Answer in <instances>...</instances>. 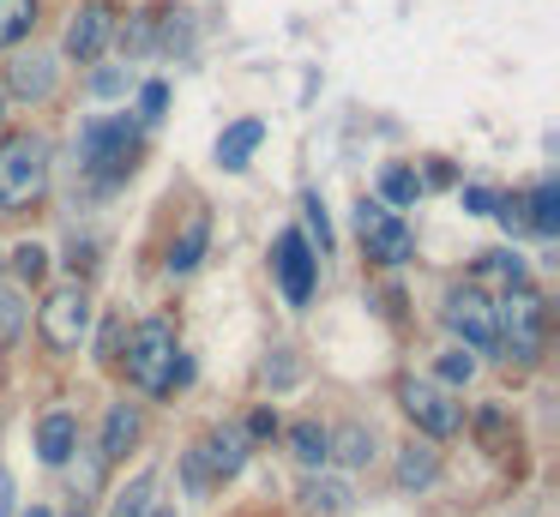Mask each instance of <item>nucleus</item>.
<instances>
[{"instance_id": "c85d7f7f", "label": "nucleus", "mask_w": 560, "mask_h": 517, "mask_svg": "<svg viewBox=\"0 0 560 517\" xmlns=\"http://www.w3.org/2000/svg\"><path fill=\"white\" fill-rule=\"evenodd\" d=\"M13 271L25 277V283H37V277L49 271V252H43L37 240H25V247H13Z\"/></svg>"}, {"instance_id": "6ab92c4d", "label": "nucleus", "mask_w": 560, "mask_h": 517, "mask_svg": "<svg viewBox=\"0 0 560 517\" xmlns=\"http://www.w3.org/2000/svg\"><path fill=\"white\" fill-rule=\"evenodd\" d=\"M206 240H211V223H206V216H187L182 235H175V247H170V277L194 271V265L206 259Z\"/></svg>"}, {"instance_id": "423d86ee", "label": "nucleus", "mask_w": 560, "mask_h": 517, "mask_svg": "<svg viewBox=\"0 0 560 517\" xmlns=\"http://www.w3.org/2000/svg\"><path fill=\"white\" fill-rule=\"evenodd\" d=\"M398 403H404V415H410L428 439H452V433L464 427L458 397H452V385H440V379H404L398 385Z\"/></svg>"}, {"instance_id": "0eeeda50", "label": "nucleus", "mask_w": 560, "mask_h": 517, "mask_svg": "<svg viewBox=\"0 0 560 517\" xmlns=\"http://www.w3.org/2000/svg\"><path fill=\"white\" fill-rule=\"evenodd\" d=\"M446 331L458 337L464 349H482V355H494V301H488L476 283L452 289V295H446Z\"/></svg>"}, {"instance_id": "4be33fe9", "label": "nucleus", "mask_w": 560, "mask_h": 517, "mask_svg": "<svg viewBox=\"0 0 560 517\" xmlns=\"http://www.w3.org/2000/svg\"><path fill=\"white\" fill-rule=\"evenodd\" d=\"M25 319H31V307H25V289L0 283V349H13L19 337H25Z\"/></svg>"}, {"instance_id": "393cba45", "label": "nucleus", "mask_w": 560, "mask_h": 517, "mask_svg": "<svg viewBox=\"0 0 560 517\" xmlns=\"http://www.w3.org/2000/svg\"><path fill=\"white\" fill-rule=\"evenodd\" d=\"M476 271H482V277H500L506 289H518V283H524V259H518L512 247H494V252H482V259H476Z\"/></svg>"}, {"instance_id": "39448f33", "label": "nucleus", "mask_w": 560, "mask_h": 517, "mask_svg": "<svg viewBox=\"0 0 560 517\" xmlns=\"http://www.w3.org/2000/svg\"><path fill=\"white\" fill-rule=\"evenodd\" d=\"M37 325H43V343H49L55 355H79V349H85V337H91V289L85 283L49 289Z\"/></svg>"}, {"instance_id": "a211bd4d", "label": "nucleus", "mask_w": 560, "mask_h": 517, "mask_svg": "<svg viewBox=\"0 0 560 517\" xmlns=\"http://www.w3.org/2000/svg\"><path fill=\"white\" fill-rule=\"evenodd\" d=\"M434 481H440V451H434V445H404V451H398V487L404 493H422V487H434Z\"/></svg>"}, {"instance_id": "4468645a", "label": "nucleus", "mask_w": 560, "mask_h": 517, "mask_svg": "<svg viewBox=\"0 0 560 517\" xmlns=\"http://www.w3.org/2000/svg\"><path fill=\"white\" fill-rule=\"evenodd\" d=\"M37 451H43V463H73V451H79V415L73 409H49V415L37 421Z\"/></svg>"}, {"instance_id": "1a4fd4ad", "label": "nucleus", "mask_w": 560, "mask_h": 517, "mask_svg": "<svg viewBox=\"0 0 560 517\" xmlns=\"http://www.w3.org/2000/svg\"><path fill=\"white\" fill-rule=\"evenodd\" d=\"M355 228H362V247H368V259H380V265H404L410 259V228L398 223V216L386 211V204H374V199H362L355 204Z\"/></svg>"}, {"instance_id": "cd10ccee", "label": "nucleus", "mask_w": 560, "mask_h": 517, "mask_svg": "<svg viewBox=\"0 0 560 517\" xmlns=\"http://www.w3.org/2000/svg\"><path fill=\"white\" fill-rule=\"evenodd\" d=\"M470 373H476L470 349H446V355H440V385H470Z\"/></svg>"}, {"instance_id": "58836bf2", "label": "nucleus", "mask_w": 560, "mask_h": 517, "mask_svg": "<svg viewBox=\"0 0 560 517\" xmlns=\"http://www.w3.org/2000/svg\"><path fill=\"white\" fill-rule=\"evenodd\" d=\"M0 120H7V91H0Z\"/></svg>"}, {"instance_id": "e433bc0d", "label": "nucleus", "mask_w": 560, "mask_h": 517, "mask_svg": "<svg viewBox=\"0 0 560 517\" xmlns=\"http://www.w3.org/2000/svg\"><path fill=\"white\" fill-rule=\"evenodd\" d=\"M0 517H13V475L0 469Z\"/></svg>"}, {"instance_id": "aec40b11", "label": "nucleus", "mask_w": 560, "mask_h": 517, "mask_svg": "<svg viewBox=\"0 0 560 517\" xmlns=\"http://www.w3.org/2000/svg\"><path fill=\"white\" fill-rule=\"evenodd\" d=\"M524 228H536V235H560V180H542V187L524 199Z\"/></svg>"}, {"instance_id": "c9c22d12", "label": "nucleus", "mask_w": 560, "mask_h": 517, "mask_svg": "<svg viewBox=\"0 0 560 517\" xmlns=\"http://www.w3.org/2000/svg\"><path fill=\"white\" fill-rule=\"evenodd\" d=\"M182 475H187V487H194V493H206V487H211V475H206V463H199V457H194V451H187V457H182Z\"/></svg>"}, {"instance_id": "4c0bfd02", "label": "nucleus", "mask_w": 560, "mask_h": 517, "mask_svg": "<svg viewBox=\"0 0 560 517\" xmlns=\"http://www.w3.org/2000/svg\"><path fill=\"white\" fill-rule=\"evenodd\" d=\"M25 517H55V512H49V505H31V512H25Z\"/></svg>"}, {"instance_id": "6e6552de", "label": "nucleus", "mask_w": 560, "mask_h": 517, "mask_svg": "<svg viewBox=\"0 0 560 517\" xmlns=\"http://www.w3.org/2000/svg\"><path fill=\"white\" fill-rule=\"evenodd\" d=\"M278 283H283V295H290V307H307V301H314V277H319V252L307 247V235L302 228H283L278 235Z\"/></svg>"}, {"instance_id": "9d476101", "label": "nucleus", "mask_w": 560, "mask_h": 517, "mask_svg": "<svg viewBox=\"0 0 560 517\" xmlns=\"http://www.w3.org/2000/svg\"><path fill=\"white\" fill-rule=\"evenodd\" d=\"M247 445H254V439H247L235 421H223V427H211L206 439L194 445V457L206 463L211 481H230V475H242V469H247Z\"/></svg>"}, {"instance_id": "f704fd0d", "label": "nucleus", "mask_w": 560, "mask_h": 517, "mask_svg": "<svg viewBox=\"0 0 560 517\" xmlns=\"http://www.w3.org/2000/svg\"><path fill=\"white\" fill-rule=\"evenodd\" d=\"M494 192H488V187H464V211H476V216H494Z\"/></svg>"}, {"instance_id": "2f4dec72", "label": "nucleus", "mask_w": 560, "mask_h": 517, "mask_svg": "<svg viewBox=\"0 0 560 517\" xmlns=\"http://www.w3.org/2000/svg\"><path fill=\"white\" fill-rule=\"evenodd\" d=\"M91 91H97V96H121V91H127V72H121V67L91 72Z\"/></svg>"}, {"instance_id": "a878e982", "label": "nucleus", "mask_w": 560, "mask_h": 517, "mask_svg": "<svg viewBox=\"0 0 560 517\" xmlns=\"http://www.w3.org/2000/svg\"><path fill=\"white\" fill-rule=\"evenodd\" d=\"M302 216H307V247H319V252H331V216H326V204H319V192H307L302 199Z\"/></svg>"}, {"instance_id": "473e14b6", "label": "nucleus", "mask_w": 560, "mask_h": 517, "mask_svg": "<svg viewBox=\"0 0 560 517\" xmlns=\"http://www.w3.org/2000/svg\"><path fill=\"white\" fill-rule=\"evenodd\" d=\"M476 433H482L488 445H500L506 439V415H500V409H482V415H476Z\"/></svg>"}, {"instance_id": "f3484780", "label": "nucleus", "mask_w": 560, "mask_h": 517, "mask_svg": "<svg viewBox=\"0 0 560 517\" xmlns=\"http://www.w3.org/2000/svg\"><path fill=\"white\" fill-rule=\"evenodd\" d=\"M290 457L314 475V469L331 463V427H319V421H295L290 427Z\"/></svg>"}, {"instance_id": "f03ea898", "label": "nucleus", "mask_w": 560, "mask_h": 517, "mask_svg": "<svg viewBox=\"0 0 560 517\" xmlns=\"http://www.w3.org/2000/svg\"><path fill=\"white\" fill-rule=\"evenodd\" d=\"M49 192V139L43 132H13L0 144V211H25Z\"/></svg>"}, {"instance_id": "20e7f679", "label": "nucleus", "mask_w": 560, "mask_h": 517, "mask_svg": "<svg viewBox=\"0 0 560 517\" xmlns=\"http://www.w3.org/2000/svg\"><path fill=\"white\" fill-rule=\"evenodd\" d=\"M133 156H139V120H127V115L91 120V127L79 132V163H85L103 187L133 175Z\"/></svg>"}, {"instance_id": "bb28decb", "label": "nucleus", "mask_w": 560, "mask_h": 517, "mask_svg": "<svg viewBox=\"0 0 560 517\" xmlns=\"http://www.w3.org/2000/svg\"><path fill=\"white\" fill-rule=\"evenodd\" d=\"M380 192H386L392 204H416V192H422V180H416L410 168H386V175H380Z\"/></svg>"}, {"instance_id": "72a5a7b5", "label": "nucleus", "mask_w": 560, "mask_h": 517, "mask_svg": "<svg viewBox=\"0 0 560 517\" xmlns=\"http://www.w3.org/2000/svg\"><path fill=\"white\" fill-rule=\"evenodd\" d=\"M247 439H271V433H278V409H254V421H247Z\"/></svg>"}, {"instance_id": "a19ab883", "label": "nucleus", "mask_w": 560, "mask_h": 517, "mask_svg": "<svg viewBox=\"0 0 560 517\" xmlns=\"http://www.w3.org/2000/svg\"><path fill=\"white\" fill-rule=\"evenodd\" d=\"M79 517H85V512H79Z\"/></svg>"}, {"instance_id": "7c9ffc66", "label": "nucleus", "mask_w": 560, "mask_h": 517, "mask_svg": "<svg viewBox=\"0 0 560 517\" xmlns=\"http://www.w3.org/2000/svg\"><path fill=\"white\" fill-rule=\"evenodd\" d=\"M163 108H170V84H158V79H151L145 91H139V120H158Z\"/></svg>"}, {"instance_id": "b1692460", "label": "nucleus", "mask_w": 560, "mask_h": 517, "mask_svg": "<svg viewBox=\"0 0 560 517\" xmlns=\"http://www.w3.org/2000/svg\"><path fill=\"white\" fill-rule=\"evenodd\" d=\"M37 24V0H0V48H19Z\"/></svg>"}, {"instance_id": "7ed1b4c3", "label": "nucleus", "mask_w": 560, "mask_h": 517, "mask_svg": "<svg viewBox=\"0 0 560 517\" xmlns=\"http://www.w3.org/2000/svg\"><path fill=\"white\" fill-rule=\"evenodd\" d=\"M175 361H182L175 325L170 319H139L133 337H127V379L145 397H170L175 391Z\"/></svg>"}, {"instance_id": "ddd939ff", "label": "nucleus", "mask_w": 560, "mask_h": 517, "mask_svg": "<svg viewBox=\"0 0 560 517\" xmlns=\"http://www.w3.org/2000/svg\"><path fill=\"white\" fill-rule=\"evenodd\" d=\"M103 43H109V12L97 7V0H91V7H79L73 12V24H67V55L79 60V67H85V60H97L103 55Z\"/></svg>"}, {"instance_id": "f8f14e48", "label": "nucleus", "mask_w": 560, "mask_h": 517, "mask_svg": "<svg viewBox=\"0 0 560 517\" xmlns=\"http://www.w3.org/2000/svg\"><path fill=\"white\" fill-rule=\"evenodd\" d=\"M355 505V487L343 475H326V469H314V475L302 481V512L307 517H350Z\"/></svg>"}, {"instance_id": "ea45409f", "label": "nucleus", "mask_w": 560, "mask_h": 517, "mask_svg": "<svg viewBox=\"0 0 560 517\" xmlns=\"http://www.w3.org/2000/svg\"><path fill=\"white\" fill-rule=\"evenodd\" d=\"M151 517H175V512H151Z\"/></svg>"}, {"instance_id": "9b49d317", "label": "nucleus", "mask_w": 560, "mask_h": 517, "mask_svg": "<svg viewBox=\"0 0 560 517\" xmlns=\"http://www.w3.org/2000/svg\"><path fill=\"white\" fill-rule=\"evenodd\" d=\"M55 84H61V72H55V55L31 48V55H19V60H13V72H7V84H0V91L25 96V103H49Z\"/></svg>"}, {"instance_id": "dca6fc26", "label": "nucleus", "mask_w": 560, "mask_h": 517, "mask_svg": "<svg viewBox=\"0 0 560 517\" xmlns=\"http://www.w3.org/2000/svg\"><path fill=\"white\" fill-rule=\"evenodd\" d=\"M133 439H139V409H133V403H109V415H103V445H97V457H103V463H121Z\"/></svg>"}, {"instance_id": "c756f323", "label": "nucleus", "mask_w": 560, "mask_h": 517, "mask_svg": "<svg viewBox=\"0 0 560 517\" xmlns=\"http://www.w3.org/2000/svg\"><path fill=\"white\" fill-rule=\"evenodd\" d=\"M295 379H302V367H295V355H290V349H278V355L266 361V385H278V391H283V385H295Z\"/></svg>"}, {"instance_id": "5701e85b", "label": "nucleus", "mask_w": 560, "mask_h": 517, "mask_svg": "<svg viewBox=\"0 0 560 517\" xmlns=\"http://www.w3.org/2000/svg\"><path fill=\"white\" fill-rule=\"evenodd\" d=\"M331 457H343L350 469L374 463V433H368L362 421H350V427H338V433H331Z\"/></svg>"}, {"instance_id": "2eb2a0df", "label": "nucleus", "mask_w": 560, "mask_h": 517, "mask_svg": "<svg viewBox=\"0 0 560 517\" xmlns=\"http://www.w3.org/2000/svg\"><path fill=\"white\" fill-rule=\"evenodd\" d=\"M259 144H266V120L247 115V120H235V127H223V139H218V163L235 175V168H247V156H254Z\"/></svg>"}, {"instance_id": "412c9836", "label": "nucleus", "mask_w": 560, "mask_h": 517, "mask_svg": "<svg viewBox=\"0 0 560 517\" xmlns=\"http://www.w3.org/2000/svg\"><path fill=\"white\" fill-rule=\"evenodd\" d=\"M151 512H158V475H151V469H145V475H133L109 500V517H151Z\"/></svg>"}, {"instance_id": "f257e3e1", "label": "nucleus", "mask_w": 560, "mask_h": 517, "mask_svg": "<svg viewBox=\"0 0 560 517\" xmlns=\"http://www.w3.org/2000/svg\"><path fill=\"white\" fill-rule=\"evenodd\" d=\"M542 337H548V307L536 289H506V295L494 301V355L500 361H524L530 367L536 355H542Z\"/></svg>"}]
</instances>
